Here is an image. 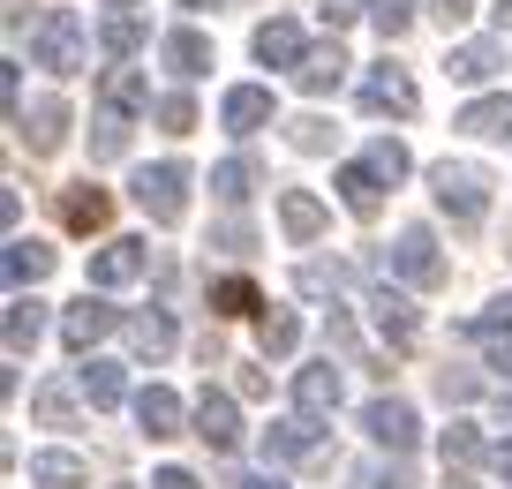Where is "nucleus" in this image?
<instances>
[{"label": "nucleus", "instance_id": "nucleus-1", "mask_svg": "<svg viewBox=\"0 0 512 489\" xmlns=\"http://www.w3.org/2000/svg\"><path fill=\"white\" fill-rule=\"evenodd\" d=\"M430 196H437V211H445L460 234L490 219V174H482V166H467V158H445V166H430Z\"/></svg>", "mask_w": 512, "mask_h": 489}, {"label": "nucleus", "instance_id": "nucleus-2", "mask_svg": "<svg viewBox=\"0 0 512 489\" xmlns=\"http://www.w3.org/2000/svg\"><path fill=\"white\" fill-rule=\"evenodd\" d=\"M83 53H91V31H83L76 8H46L31 23V61L46 76H83Z\"/></svg>", "mask_w": 512, "mask_h": 489}, {"label": "nucleus", "instance_id": "nucleus-3", "mask_svg": "<svg viewBox=\"0 0 512 489\" xmlns=\"http://www.w3.org/2000/svg\"><path fill=\"white\" fill-rule=\"evenodd\" d=\"M377 271H384V279H400V286H422V294H430V286H445V249H437L430 226H407V234L377 256Z\"/></svg>", "mask_w": 512, "mask_h": 489}, {"label": "nucleus", "instance_id": "nucleus-4", "mask_svg": "<svg viewBox=\"0 0 512 489\" xmlns=\"http://www.w3.org/2000/svg\"><path fill=\"white\" fill-rule=\"evenodd\" d=\"M136 211H144L151 226H181V211H189V166H181V158L144 166V174H136Z\"/></svg>", "mask_w": 512, "mask_h": 489}, {"label": "nucleus", "instance_id": "nucleus-5", "mask_svg": "<svg viewBox=\"0 0 512 489\" xmlns=\"http://www.w3.org/2000/svg\"><path fill=\"white\" fill-rule=\"evenodd\" d=\"M415 106H422V91H415V76H407L400 61H384V68L362 76V113L369 121H407Z\"/></svg>", "mask_w": 512, "mask_h": 489}, {"label": "nucleus", "instance_id": "nucleus-6", "mask_svg": "<svg viewBox=\"0 0 512 489\" xmlns=\"http://www.w3.org/2000/svg\"><path fill=\"white\" fill-rule=\"evenodd\" d=\"M369 316H377V332H384V347H392V354H407V347L422 339V316H415V301H407L392 279H384L377 294H369Z\"/></svg>", "mask_w": 512, "mask_h": 489}, {"label": "nucleus", "instance_id": "nucleus-7", "mask_svg": "<svg viewBox=\"0 0 512 489\" xmlns=\"http://www.w3.org/2000/svg\"><path fill=\"white\" fill-rule=\"evenodd\" d=\"M113 324H121V309H113V301H98V294H83L76 309L61 316V347H68V354H76V362H83V354H91L98 339L113 332Z\"/></svg>", "mask_w": 512, "mask_h": 489}, {"label": "nucleus", "instance_id": "nucleus-8", "mask_svg": "<svg viewBox=\"0 0 512 489\" xmlns=\"http://www.w3.org/2000/svg\"><path fill=\"white\" fill-rule=\"evenodd\" d=\"M339 399H347V384H339L332 354L309 369H294V414H309V422H324V414H339Z\"/></svg>", "mask_w": 512, "mask_h": 489}, {"label": "nucleus", "instance_id": "nucleus-9", "mask_svg": "<svg viewBox=\"0 0 512 489\" xmlns=\"http://www.w3.org/2000/svg\"><path fill=\"white\" fill-rule=\"evenodd\" d=\"M362 429L384 444V452H415V437H422V422H415V407H407V399H369V407H362Z\"/></svg>", "mask_w": 512, "mask_h": 489}, {"label": "nucleus", "instance_id": "nucleus-10", "mask_svg": "<svg viewBox=\"0 0 512 489\" xmlns=\"http://www.w3.org/2000/svg\"><path fill=\"white\" fill-rule=\"evenodd\" d=\"M144 271H151V249H144V241H128V234L91 256V286H98V294H106V286H136Z\"/></svg>", "mask_w": 512, "mask_h": 489}, {"label": "nucleus", "instance_id": "nucleus-11", "mask_svg": "<svg viewBox=\"0 0 512 489\" xmlns=\"http://www.w3.org/2000/svg\"><path fill=\"white\" fill-rule=\"evenodd\" d=\"M16 136L31 143V158H53V151L68 143V106H61V98H38V106H23Z\"/></svg>", "mask_w": 512, "mask_h": 489}, {"label": "nucleus", "instance_id": "nucleus-12", "mask_svg": "<svg viewBox=\"0 0 512 489\" xmlns=\"http://www.w3.org/2000/svg\"><path fill=\"white\" fill-rule=\"evenodd\" d=\"M219 121H226V136H256V128H272V91H264V83H234V91L219 98Z\"/></svg>", "mask_w": 512, "mask_h": 489}, {"label": "nucleus", "instance_id": "nucleus-13", "mask_svg": "<svg viewBox=\"0 0 512 489\" xmlns=\"http://www.w3.org/2000/svg\"><path fill=\"white\" fill-rule=\"evenodd\" d=\"M256 61H264V68H287V76H294V68L309 61V46H302V23H294V16L256 23Z\"/></svg>", "mask_w": 512, "mask_h": 489}, {"label": "nucleus", "instance_id": "nucleus-14", "mask_svg": "<svg viewBox=\"0 0 512 489\" xmlns=\"http://www.w3.org/2000/svg\"><path fill=\"white\" fill-rule=\"evenodd\" d=\"M264 459H279V467L317 459V422H309V414H279V422L264 429Z\"/></svg>", "mask_w": 512, "mask_h": 489}, {"label": "nucleus", "instance_id": "nucleus-15", "mask_svg": "<svg viewBox=\"0 0 512 489\" xmlns=\"http://www.w3.org/2000/svg\"><path fill=\"white\" fill-rule=\"evenodd\" d=\"M196 437H204L211 452H234V444H241V414H234V392H204V399H196Z\"/></svg>", "mask_w": 512, "mask_h": 489}, {"label": "nucleus", "instance_id": "nucleus-16", "mask_svg": "<svg viewBox=\"0 0 512 489\" xmlns=\"http://www.w3.org/2000/svg\"><path fill=\"white\" fill-rule=\"evenodd\" d=\"M0 339H8V354L23 362V354L46 339V301H38V294H16V301H8V316H0Z\"/></svg>", "mask_w": 512, "mask_h": 489}, {"label": "nucleus", "instance_id": "nucleus-17", "mask_svg": "<svg viewBox=\"0 0 512 489\" xmlns=\"http://www.w3.org/2000/svg\"><path fill=\"white\" fill-rule=\"evenodd\" d=\"M98 98H106V113H144V106H159V98H151V83H144V68H128V61H113L106 76H98Z\"/></svg>", "mask_w": 512, "mask_h": 489}, {"label": "nucleus", "instance_id": "nucleus-18", "mask_svg": "<svg viewBox=\"0 0 512 489\" xmlns=\"http://www.w3.org/2000/svg\"><path fill=\"white\" fill-rule=\"evenodd\" d=\"M76 392L91 399V407H121V399H128V369H121V362H106V354H83Z\"/></svg>", "mask_w": 512, "mask_h": 489}, {"label": "nucleus", "instance_id": "nucleus-19", "mask_svg": "<svg viewBox=\"0 0 512 489\" xmlns=\"http://www.w3.org/2000/svg\"><path fill=\"white\" fill-rule=\"evenodd\" d=\"M497 68H505V46H497V38H467V46L445 53V76L452 83H490Z\"/></svg>", "mask_w": 512, "mask_h": 489}, {"label": "nucleus", "instance_id": "nucleus-20", "mask_svg": "<svg viewBox=\"0 0 512 489\" xmlns=\"http://www.w3.org/2000/svg\"><path fill=\"white\" fill-rule=\"evenodd\" d=\"M174 316L166 309H136L128 316V347H136V362H166V354H174Z\"/></svg>", "mask_w": 512, "mask_h": 489}, {"label": "nucleus", "instance_id": "nucleus-21", "mask_svg": "<svg viewBox=\"0 0 512 489\" xmlns=\"http://www.w3.org/2000/svg\"><path fill=\"white\" fill-rule=\"evenodd\" d=\"M279 226H287L294 249H309V241H324V226H332V219H324V204L309 189H287V196H279Z\"/></svg>", "mask_w": 512, "mask_h": 489}, {"label": "nucleus", "instance_id": "nucleus-22", "mask_svg": "<svg viewBox=\"0 0 512 489\" xmlns=\"http://www.w3.org/2000/svg\"><path fill=\"white\" fill-rule=\"evenodd\" d=\"M106 219H113V196L98 189V181H76V189H61V226H76V234H98Z\"/></svg>", "mask_w": 512, "mask_h": 489}, {"label": "nucleus", "instance_id": "nucleus-23", "mask_svg": "<svg viewBox=\"0 0 512 489\" xmlns=\"http://www.w3.org/2000/svg\"><path fill=\"white\" fill-rule=\"evenodd\" d=\"M136 422H144V437H181L189 407H181L166 384H144V392H136Z\"/></svg>", "mask_w": 512, "mask_h": 489}, {"label": "nucleus", "instance_id": "nucleus-24", "mask_svg": "<svg viewBox=\"0 0 512 489\" xmlns=\"http://www.w3.org/2000/svg\"><path fill=\"white\" fill-rule=\"evenodd\" d=\"M339 83H347V53H339V38H332V46H309V61L294 68V91L324 98V91H339Z\"/></svg>", "mask_w": 512, "mask_h": 489}, {"label": "nucleus", "instance_id": "nucleus-25", "mask_svg": "<svg viewBox=\"0 0 512 489\" xmlns=\"http://www.w3.org/2000/svg\"><path fill=\"white\" fill-rule=\"evenodd\" d=\"M452 128H467V136H512V91L467 98V106H460V121H452Z\"/></svg>", "mask_w": 512, "mask_h": 489}, {"label": "nucleus", "instance_id": "nucleus-26", "mask_svg": "<svg viewBox=\"0 0 512 489\" xmlns=\"http://www.w3.org/2000/svg\"><path fill=\"white\" fill-rule=\"evenodd\" d=\"M159 61L189 83V76H204V68H211V38H204V31H166V38H159Z\"/></svg>", "mask_w": 512, "mask_h": 489}, {"label": "nucleus", "instance_id": "nucleus-27", "mask_svg": "<svg viewBox=\"0 0 512 489\" xmlns=\"http://www.w3.org/2000/svg\"><path fill=\"white\" fill-rule=\"evenodd\" d=\"M0 264H8V286H16V294H31V286L53 271V249H46V241H23V234H16Z\"/></svg>", "mask_w": 512, "mask_h": 489}, {"label": "nucleus", "instance_id": "nucleus-28", "mask_svg": "<svg viewBox=\"0 0 512 489\" xmlns=\"http://www.w3.org/2000/svg\"><path fill=\"white\" fill-rule=\"evenodd\" d=\"M31 482L38 489H91V467L76 452H31Z\"/></svg>", "mask_w": 512, "mask_h": 489}, {"label": "nucleus", "instance_id": "nucleus-29", "mask_svg": "<svg viewBox=\"0 0 512 489\" xmlns=\"http://www.w3.org/2000/svg\"><path fill=\"white\" fill-rule=\"evenodd\" d=\"M339 204H347L354 219H377L384 211V181L369 174V166H339Z\"/></svg>", "mask_w": 512, "mask_h": 489}, {"label": "nucleus", "instance_id": "nucleus-30", "mask_svg": "<svg viewBox=\"0 0 512 489\" xmlns=\"http://www.w3.org/2000/svg\"><path fill=\"white\" fill-rule=\"evenodd\" d=\"M98 46H106L113 61H128V53L144 46V16H136V8H106V16H98Z\"/></svg>", "mask_w": 512, "mask_h": 489}, {"label": "nucleus", "instance_id": "nucleus-31", "mask_svg": "<svg viewBox=\"0 0 512 489\" xmlns=\"http://www.w3.org/2000/svg\"><path fill=\"white\" fill-rule=\"evenodd\" d=\"M249 189H256V166H249V158H219V166H211V196H219L226 211L249 204Z\"/></svg>", "mask_w": 512, "mask_h": 489}, {"label": "nucleus", "instance_id": "nucleus-32", "mask_svg": "<svg viewBox=\"0 0 512 489\" xmlns=\"http://www.w3.org/2000/svg\"><path fill=\"white\" fill-rule=\"evenodd\" d=\"M362 166L384 181V189H400V181L415 174V158H407V143H400V136H377V143H369V158H362Z\"/></svg>", "mask_w": 512, "mask_h": 489}, {"label": "nucleus", "instance_id": "nucleus-33", "mask_svg": "<svg viewBox=\"0 0 512 489\" xmlns=\"http://www.w3.org/2000/svg\"><path fill=\"white\" fill-rule=\"evenodd\" d=\"M256 339H264V354L287 362V354L302 347V316H294V309H264V316H256Z\"/></svg>", "mask_w": 512, "mask_h": 489}, {"label": "nucleus", "instance_id": "nucleus-34", "mask_svg": "<svg viewBox=\"0 0 512 489\" xmlns=\"http://www.w3.org/2000/svg\"><path fill=\"white\" fill-rule=\"evenodd\" d=\"M287 143H294L302 158H324V151L339 143V128L324 121V113H294V121H287Z\"/></svg>", "mask_w": 512, "mask_h": 489}, {"label": "nucleus", "instance_id": "nucleus-35", "mask_svg": "<svg viewBox=\"0 0 512 489\" xmlns=\"http://www.w3.org/2000/svg\"><path fill=\"white\" fill-rule=\"evenodd\" d=\"M211 309L219 316H264V294L234 271V279H211Z\"/></svg>", "mask_w": 512, "mask_h": 489}, {"label": "nucleus", "instance_id": "nucleus-36", "mask_svg": "<svg viewBox=\"0 0 512 489\" xmlns=\"http://www.w3.org/2000/svg\"><path fill=\"white\" fill-rule=\"evenodd\" d=\"M31 414H38L46 429H68V422H76V392H68V384H38V392H31Z\"/></svg>", "mask_w": 512, "mask_h": 489}, {"label": "nucleus", "instance_id": "nucleus-37", "mask_svg": "<svg viewBox=\"0 0 512 489\" xmlns=\"http://www.w3.org/2000/svg\"><path fill=\"white\" fill-rule=\"evenodd\" d=\"M121 151H128V113H98V121H91V158L113 166Z\"/></svg>", "mask_w": 512, "mask_h": 489}, {"label": "nucleus", "instance_id": "nucleus-38", "mask_svg": "<svg viewBox=\"0 0 512 489\" xmlns=\"http://www.w3.org/2000/svg\"><path fill=\"white\" fill-rule=\"evenodd\" d=\"M369 23L384 31V46H400L415 31V0H369Z\"/></svg>", "mask_w": 512, "mask_h": 489}, {"label": "nucleus", "instance_id": "nucleus-39", "mask_svg": "<svg viewBox=\"0 0 512 489\" xmlns=\"http://www.w3.org/2000/svg\"><path fill=\"white\" fill-rule=\"evenodd\" d=\"M151 113H159V128H166V136H189V128H196V98H189V91H166Z\"/></svg>", "mask_w": 512, "mask_h": 489}, {"label": "nucleus", "instance_id": "nucleus-40", "mask_svg": "<svg viewBox=\"0 0 512 489\" xmlns=\"http://www.w3.org/2000/svg\"><path fill=\"white\" fill-rule=\"evenodd\" d=\"M482 459V429L475 422H452L445 429V467H475Z\"/></svg>", "mask_w": 512, "mask_h": 489}, {"label": "nucleus", "instance_id": "nucleus-41", "mask_svg": "<svg viewBox=\"0 0 512 489\" xmlns=\"http://www.w3.org/2000/svg\"><path fill=\"white\" fill-rule=\"evenodd\" d=\"M324 347L347 354V362H362V339H354V316H347V309H332V324H324Z\"/></svg>", "mask_w": 512, "mask_h": 489}, {"label": "nucleus", "instance_id": "nucleus-42", "mask_svg": "<svg viewBox=\"0 0 512 489\" xmlns=\"http://www.w3.org/2000/svg\"><path fill=\"white\" fill-rule=\"evenodd\" d=\"M437 399H445V407H467V399H475V369H437Z\"/></svg>", "mask_w": 512, "mask_h": 489}, {"label": "nucleus", "instance_id": "nucleus-43", "mask_svg": "<svg viewBox=\"0 0 512 489\" xmlns=\"http://www.w3.org/2000/svg\"><path fill=\"white\" fill-rule=\"evenodd\" d=\"M347 286V264H302V294H339Z\"/></svg>", "mask_w": 512, "mask_h": 489}, {"label": "nucleus", "instance_id": "nucleus-44", "mask_svg": "<svg viewBox=\"0 0 512 489\" xmlns=\"http://www.w3.org/2000/svg\"><path fill=\"white\" fill-rule=\"evenodd\" d=\"M211 241H219V249H234V256H249V241H256V234H249V219H226Z\"/></svg>", "mask_w": 512, "mask_h": 489}, {"label": "nucleus", "instance_id": "nucleus-45", "mask_svg": "<svg viewBox=\"0 0 512 489\" xmlns=\"http://www.w3.org/2000/svg\"><path fill=\"white\" fill-rule=\"evenodd\" d=\"M430 16H437V23H445V31H460V23H467V16H475V0H430Z\"/></svg>", "mask_w": 512, "mask_h": 489}, {"label": "nucleus", "instance_id": "nucleus-46", "mask_svg": "<svg viewBox=\"0 0 512 489\" xmlns=\"http://www.w3.org/2000/svg\"><path fill=\"white\" fill-rule=\"evenodd\" d=\"M354 16H369V0H324V23H332V31H347Z\"/></svg>", "mask_w": 512, "mask_h": 489}, {"label": "nucleus", "instance_id": "nucleus-47", "mask_svg": "<svg viewBox=\"0 0 512 489\" xmlns=\"http://www.w3.org/2000/svg\"><path fill=\"white\" fill-rule=\"evenodd\" d=\"M482 362H490L497 377H512V339H482Z\"/></svg>", "mask_w": 512, "mask_h": 489}, {"label": "nucleus", "instance_id": "nucleus-48", "mask_svg": "<svg viewBox=\"0 0 512 489\" xmlns=\"http://www.w3.org/2000/svg\"><path fill=\"white\" fill-rule=\"evenodd\" d=\"M369 489H415V467H407V459H400V467H384V474H369Z\"/></svg>", "mask_w": 512, "mask_h": 489}, {"label": "nucleus", "instance_id": "nucleus-49", "mask_svg": "<svg viewBox=\"0 0 512 489\" xmlns=\"http://www.w3.org/2000/svg\"><path fill=\"white\" fill-rule=\"evenodd\" d=\"M151 489H204V482H196L189 467H159V474H151Z\"/></svg>", "mask_w": 512, "mask_h": 489}, {"label": "nucleus", "instance_id": "nucleus-50", "mask_svg": "<svg viewBox=\"0 0 512 489\" xmlns=\"http://www.w3.org/2000/svg\"><path fill=\"white\" fill-rule=\"evenodd\" d=\"M490 467H497V482H512V437H505V444L490 452Z\"/></svg>", "mask_w": 512, "mask_h": 489}, {"label": "nucleus", "instance_id": "nucleus-51", "mask_svg": "<svg viewBox=\"0 0 512 489\" xmlns=\"http://www.w3.org/2000/svg\"><path fill=\"white\" fill-rule=\"evenodd\" d=\"M241 489H287V482H279V474H249Z\"/></svg>", "mask_w": 512, "mask_h": 489}, {"label": "nucleus", "instance_id": "nucleus-52", "mask_svg": "<svg viewBox=\"0 0 512 489\" xmlns=\"http://www.w3.org/2000/svg\"><path fill=\"white\" fill-rule=\"evenodd\" d=\"M0 16H8V31H16V23L31 16V8H23V0H8V8H0Z\"/></svg>", "mask_w": 512, "mask_h": 489}, {"label": "nucleus", "instance_id": "nucleus-53", "mask_svg": "<svg viewBox=\"0 0 512 489\" xmlns=\"http://www.w3.org/2000/svg\"><path fill=\"white\" fill-rule=\"evenodd\" d=\"M497 23H505V31H512V0H497Z\"/></svg>", "mask_w": 512, "mask_h": 489}, {"label": "nucleus", "instance_id": "nucleus-54", "mask_svg": "<svg viewBox=\"0 0 512 489\" xmlns=\"http://www.w3.org/2000/svg\"><path fill=\"white\" fill-rule=\"evenodd\" d=\"M181 8H219V0H181Z\"/></svg>", "mask_w": 512, "mask_h": 489}, {"label": "nucleus", "instance_id": "nucleus-55", "mask_svg": "<svg viewBox=\"0 0 512 489\" xmlns=\"http://www.w3.org/2000/svg\"><path fill=\"white\" fill-rule=\"evenodd\" d=\"M497 414H505V422H512V392H505V407H497Z\"/></svg>", "mask_w": 512, "mask_h": 489}, {"label": "nucleus", "instance_id": "nucleus-56", "mask_svg": "<svg viewBox=\"0 0 512 489\" xmlns=\"http://www.w3.org/2000/svg\"><path fill=\"white\" fill-rule=\"evenodd\" d=\"M113 8H136V0H113Z\"/></svg>", "mask_w": 512, "mask_h": 489}, {"label": "nucleus", "instance_id": "nucleus-57", "mask_svg": "<svg viewBox=\"0 0 512 489\" xmlns=\"http://www.w3.org/2000/svg\"><path fill=\"white\" fill-rule=\"evenodd\" d=\"M505 249H512V234H505Z\"/></svg>", "mask_w": 512, "mask_h": 489}]
</instances>
